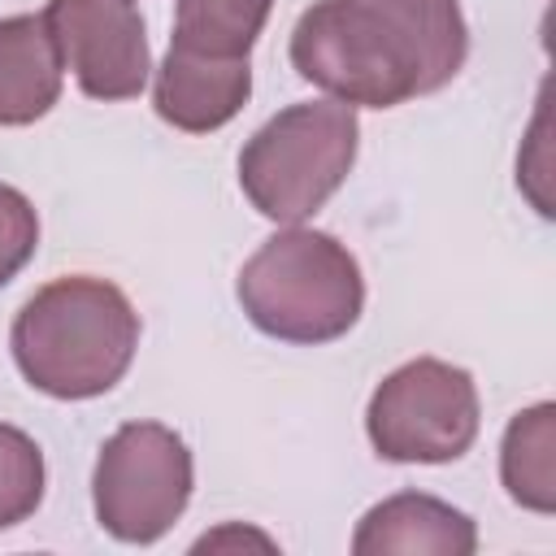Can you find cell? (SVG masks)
<instances>
[{"mask_svg":"<svg viewBox=\"0 0 556 556\" xmlns=\"http://www.w3.org/2000/svg\"><path fill=\"white\" fill-rule=\"evenodd\" d=\"M9 348L35 391L96 400L126 378L139 348V313L109 278L65 274L17 308Z\"/></svg>","mask_w":556,"mask_h":556,"instance_id":"obj_1","label":"cell"},{"mask_svg":"<svg viewBox=\"0 0 556 556\" xmlns=\"http://www.w3.org/2000/svg\"><path fill=\"white\" fill-rule=\"evenodd\" d=\"M235 295L261 334L317 348L343 339L361 321L365 278L334 235L287 226L243 261Z\"/></svg>","mask_w":556,"mask_h":556,"instance_id":"obj_2","label":"cell"},{"mask_svg":"<svg viewBox=\"0 0 556 556\" xmlns=\"http://www.w3.org/2000/svg\"><path fill=\"white\" fill-rule=\"evenodd\" d=\"M361 148L356 109L343 100H300L278 109L239 152L248 204L282 226L313 217L352 174Z\"/></svg>","mask_w":556,"mask_h":556,"instance_id":"obj_3","label":"cell"},{"mask_svg":"<svg viewBox=\"0 0 556 556\" xmlns=\"http://www.w3.org/2000/svg\"><path fill=\"white\" fill-rule=\"evenodd\" d=\"M291 65L330 100L395 109L421 96V65L408 39L365 0H317L291 30Z\"/></svg>","mask_w":556,"mask_h":556,"instance_id":"obj_4","label":"cell"},{"mask_svg":"<svg viewBox=\"0 0 556 556\" xmlns=\"http://www.w3.org/2000/svg\"><path fill=\"white\" fill-rule=\"evenodd\" d=\"M478 387L473 374L439 356H417L391 369L365 408V434L382 460L395 465H447L478 439Z\"/></svg>","mask_w":556,"mask_h":556,"instance_id":"obj_5","label":"cell"},{"mask_svg":"<svg viewBox=\"0 0 556 556\" xmlns=\"http://www.w3.org/2000/svg\"><path fill=\"white\" fill-rule=\"evenodd\" d=\"M191 486L195 465L182 434L161 421H126L96 456V521L117 543H156L187 513Z\"/></svg>","mask_w":556,"mask_h":556,"instance_id":"obj_6","label":"cell"},{"mask_svg":"<svg viewBox=\"0 0 556 556\" xmlns=\"http://www.w3.org/2000/svg\"><path fill=\"white\" fill-rule=\"evenodd\" d=\"M43 22L87 100H135L152 74L143 17L130 0H48Z\"/></svg>","mask_w":556,"mask_h":556,"instance_id":"obj_7","label":"cell"},{"mask_svg":"<svg viewBox=\"0 0 556 556\" xmlns=\"http://www.w3.org/2000/svg\"><path fill=\"white\" fill-rule=\"evenodd\" d=\"M248 96H252L248 56H200L178 43H169L152 83L156 117L182 135L222 130L248 104Z\"/></svg>","mask_w":556,"mask_h":556,"instance_id":"obj_8","label":"cell"},{"mask_svg":"<svg viewBox=\"0 0 556 556\" xmlns=\"http://www.w3.org/2000/svg\"><path fill=\"white\" fill-rule=\"evenodd\" d=\"M478 526L469 513L426 491H400L374 504L352 534L356 556H473Z\"/></svg>","mask_w":556,"mask_h":556,"instance_id":"obj_9","label":"cell"},{"mask_svg":"<svg viewBox=\"0 0 556 556\" xmlns=\"http://www.w3.org/2000/svg\"><path fill=\"white\" fill-rule=\"evenodd\" d=\"M61 52L43 13L0 17V126H30L61 100Z\"/></svg>","mask_w":556,"mask_h":556,"instance_id":"obj_10","label":"cell"},{"mask_svg":"<svg viewBox=\"0 0 556 556\" xmlns=\"http://www.w3.org/2000/svg\"><path fill=\"white\" fill-rule=\"evenodd\" d=\"M374 4L417 52L421 96L447 87L469 56V26L460 0H365Z\"/></svg>","mask_w":556,"mask_h":556,"instance_id":"obj_11","label":"cell"},{"mask_svg":"<svg viewBox=\"0 0 556 556\" xmlns=\"http://www.w3.org/2000/svg\"><path fill=\"white\" fill-rule=\"evenodd\" d=\"M500 478L508 500L530 513L556 508V404L521 408L500 443Z\"/></svg>","mask_w":556,"mask_h":556,"instance_id":"obj_12","label":"cell"},{"mask_svg":"<svg viewBox=\"0 0 556 556\" xmlns=\"http://www.w3.org/2000/svg\"><path fill=\"white\" fill-rule=\"evenodd\" d=\"M269 9L274 0H178L169 43L200 56H248Z\"/></svg>","mask_w":556,"mask_h":556,"instance_id":"obj_13","label":"cell"},{"mask_svg":"<svg viewBox=\"0 0 556 556\" xmlns=\"http://www.w3.org/2000/svg\"><path fill=\"white\" fill-rule=\"evenodd\" d=\"M43 500V452L39 443L0 421V530L26 521Z\"/></svg>","mask_w":556,"mask_h":556,"instance_id":"obj_14","label":"cell"},{"mask_svg":"<svg viewBox=\"0 0 556 556\" xmlns=\"http://www.w3.org/2000/svg\"><path fill=\"white\" fill-rule=\"evenodd\" d=\"M39 248V217H35V204L0 182V287H9L17 278V269L35 256Z\"/></svg>","mask_w":556,"mask_h":556,"instance_id":"obj_15","label":"cell"}]
</instances>
